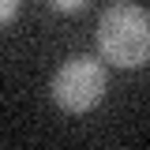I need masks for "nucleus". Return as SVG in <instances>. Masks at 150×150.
I'll list each match as a JSON object with an SVG mask.
<instances>
[{"instance_id": "f257e3e1", "label": "nucleus", "mask_w": 150, "mask_h": 150, "mask_svg": "<svg viewBox=\"0 0 150 150\" xmlns=\"http://www.w3.org/2000/svg\"><path fill=\"white\" fill-rule=\"evenodd\" d=\"M98 53L112 68H146L150 64V11L120 0L98 19Z\"/></svg>"}, {"instance_id": "f03ea898", "label": "nucleus", "mask_w": 150, "mask_h": 150, "mask_svg": "<svg viewBox=\"0 0 150 150\" xmlns=\"http://www.w3.org/2000/svg\"><path fill=\"white\" fill-rule=\"evenodd\" d=\"M109 90V75H105V64L98 56H71L64 60L53 75V101L64 112H90L94 105H101V98Z\"/></svg>"}, {"instance_id": "7ed1b4c3", "label": "nucleus", "mask_w": 150, "mask_h": 150, "mask_svg": "<svg viewBox=\"0 0 150 150\" xmlns=\"http://www.w3.org/2000/svg\"><path fill=\"white\" fill-rule=\"evenodd\" d=\"M49 4H53L56 11H64V15H71V11H83V8H86L90 0H49Z\"/></svg>"}, {"instance_id": "20e7f679", "label": "nucleus", "mask_w": 150, "mask_h": 150, "mask_svg": "<svg viewBox=\"0 0 150 150\" xmlns=\"http://www.w3.org/2000/svg\"><path fill=\"white\" fill-rule=\"evenodd\" d=\"M23 8V0H0V23H11Z\"/></svg>"}]
</instances>
